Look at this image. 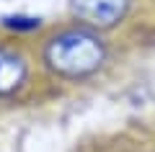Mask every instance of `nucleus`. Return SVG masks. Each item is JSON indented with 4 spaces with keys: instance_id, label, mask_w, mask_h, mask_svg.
Returning <instances> with one entry per match:
<instances>
[{
    "instance_id": "2",
    "label": "nucleus",
    "mask_w": 155,
    "mask_h": 152,
    "mask_svg": "<svg viewBox=\"0 0 155 152\" xmlns=\"http://www.w3.org/2000/svg\"><path fill=\"white\" fill-rule=\"evenodd\" d=\"M75 18L88 28H111L129 11V0H70Z\"/></svg>"
},
{
    "instance_id": "3",
    "label": "nucleus",
    "mask_w": 155,
    "mask_h": 152,
    "mask_svg": "<svg viewBox=\"0 0 155 152\" xmlns=\"http://www.w3.org/2000/svg\"><path fill=\"white\" fill-rule=\"evenodd\" d=\"M28 77V65L18 52L0 47V98L21 90Z\"/></svg>"
},
{
    "instance_id": "1",
    "label": "nucleus",
    "mask_w": 155,
    "mask_h": 152,
    "mask_svg": "<svg viewBox=\"0 0 155 152\" xmlns=\"http://www.w3.org/2000/svg\"><path fill=\"white\" fill-rule=\"evenodd\" d=\"M109 49L96 28L80 26L60 31L44 44V65L54 75L67 80L91 77L106 65Z\"/></svg>"
}]
</instances>
